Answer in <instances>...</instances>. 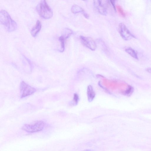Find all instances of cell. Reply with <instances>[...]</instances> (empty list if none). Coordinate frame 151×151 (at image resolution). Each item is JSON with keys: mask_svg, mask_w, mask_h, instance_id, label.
<instances>
[{"mask_svg": "<svg viewBox=\"0 0 151 151\" xmlns=\"http://www.w3.org/2000/svg\"><path fill=\"white\" fill-rule=\"evenodd\" d=\"M0 22L8 32L14 31L17 27L15 22L11 18L7 12L4 10H1L0 12Z\"/></svg>", "mask_w": 151, "mask_h": 151, "instance_id": "obj_1", "label": "cell"}, {"mask_svg": "<svg viewBox=\"0 0 151 151\" xmlns=\"http://www.w3.org/2000/svg\"><path fill=\"white\" fill-rule=\"evenodd\" d=\"M36 10L41 17L45 19L52 18L53 12L45 0H42L37 5Z\"/></svg>", "mask_w": 151, "mask_h": 151, "instance_id": "obj_2", "label": "cell"}, {"mask_svg": "<svg viewBox=\"0 0 151 151\" xmlns=\"http://www.w3.org/2000/svg\"><path fill=\"white\" fill-rule=\"evenodd\" d=\"M45 125L46 123L44 121H37L32 124L24 125L22 129L28 132L34 133L42 130Z\"/></svg>", "mask_w": 151, "mask_h": 151, "instance_id": "obj_3", "label": "cell"}, {"mask_svg": "<svg viewBox=\"0 0 151 151\" xmlns=\"http://www.w3.org/2000/svg\"><path fill=\"white\" fill-rule=\"evenodd\" d=\"M20 89L21 92V98H23L32 95L36 92V89L29 85L24 81L21 82Z\"/></svg>", "mask_w": 151, "mask_h": 151, "instance_id": "obj_4", "label": "cell"}, {"mask_svg": "<svg viewBox=\"0 0 151 151\" xmlns=\"http://www.w3.org/2000/svg\"><path fill=\"white\" fill-rule=\"evenodd\" d=\"M119 31L122 38L125 40H130L135 38L123 23H121L119 25Z\"/></svg>", "mask_w": 151, "mask_h": 151, "instance_id": "obj_5", "label": "cell"}, {"mask_svg": "<svg viewBox=\"0 0 151 151\" xmlns=\"http://www.w3.org/2000/svg\"><path fill=\"white\" fill-rule=\"evenodd\" d=\"M81 43L86 47L93 51H94L97 48L95 42L92 38L81 36L80 37Z\"/></svg>", "mask_w": 151, "mask_h": 151, "instance_id": "obj_6", "label": "cell"}, {"mask_svg": "<svg viewBox=\"0 0 151 151\" xmlns=\"http://www.w3.org/2000/svg\"><path fill=\"white\" fill-rule=\"evenodd\" d=\"M94 4L96 9L100 14L105 16L107 15L106 8L102 3L101 1H94Z\"/></svg>", "mask_w": 151, "mask_h": 151, "instance_id": "obj_7", "label": "cell"}, {"mask_svg": "<svg viewBox=\"0 0 151 151\" xmlns=\"http://www.w3.org/2000/svg\"><path fill=\"white\" fill-rule=\"evenodd\" d=\"M71 11L74 14L81 13L86 18L88 19L89 18V15L81 7L78 5H73L72 7Z\"/></svg>", "mask_w": 151, "mask_h": 151, "instance_id": "obj_8", "label": "cell"}, {"mask_svg": "<svg viewBox=\"0 0 151 151\" xmlns=\"http://www.w3.org/2000/svg\"><path fill=\"white\" fill-rule=\"evenodd\" d=\"M41 27V22L39 20H38L35 26L33 28L31 31V34L32 36L35 37L36 36L40 30Z\"/></svg>", "mask_w": 151, "mask_h": 151, "instance_id": "obj_9", "label": "cell"}, {"mask_svg": "<svg viewBox=\"0 0 151 151\" xmlns=\"http://www.w3.org/2000/svg\"><path fill=\"white\" fill-rule=\"evenodd\" d=\"M87 94L89 101H92L95 97V94L93 87L91 85L88 87Z\"/></svg>", "mask_w": 151, "mask_h": 151, "instance_id": "obj_10", "label": "cell"}, {"mask_svg": "<svg viewBox=\"0 0 151 151\" xmlns=\"http://www.w3.org/2000/svg\"><path fill=\"white\" fill-rule=\"evenodd\" d=\"M125 51L133 58L138 60V56L136 52L131 47H128L126 48Z\"/></svg>", "mask_w": 151, "mask_h": 151, "instance_id": "obj_11", "label": "cell"}, {"mask_svg": "<svg viewBox=\"0 0 151 151\" xmlns=\"http://www.w3.org/2000/svg\"><path fill=\"white\" fill-rule=\"evenodd\" d=\"M73 33V31L68 28H66L64 31L62 35L66 40Z\"/></svg>", "mask_w": 151, "mask_h": 151, "instance_id": "obj_12", "label": "cell"}, {"mask_svg": "<svg viewBox=\"0 0 151 151\" xmlns=\"http://www.w3.org/2000/svg\"><path fill=\"white\" fill-rule=\"evenodd\" d=\"M134 89L133 87L129 86L128 89L125 91L124 94L126 95L130 96L132 93Z\"/></svg>", "mask_w": 151, "mask_h": 151, "instance_id": "obj_13", "label": "cell"}, {"mask_svg": "<svg viewBox=\"0 0 151 151\" xmlns=\"http://www.w3.org/2000/svg\"><path fill=\"white\" fill-rule=\"evenodd\" d=\"M117 10L120 15L123 17H125V14L123 9L122 8L120 5H117Z\"/></svg>", "mask_w": 151, "mask_h": 151, "instance_id": "obj_14", "label": "cell"}, {"mask_svg": "<svg viewBox=\"0 0 151 151\" xmlns=\"http://www.w3.org/2000/svg\"><path fill=\"white\" fill-rule=\"evenodd\" d=\"M74 100L76 105H77L78 103L79 100V97L77 94H74Z\"/></svg>", "mask_w": 151, "mask_h": 151, "instance_id": "obj_15", "label": "cell"}, {"mask_svg": "<svg viewBox=\"0 0 151 151\" xmlns=\"http://www.w3.org/2000/svg\"><path fill=\"white\" fill-rule=\"evenodd\" d=\"M109 2H110V3H111V4L113 5V6L114 8V10L116 11V7L115 6V1H109Z\"/></svg>", "mask_w": 151, "mask_h": 151, "instance_id": "obj_16", "label": "cell"}, {"mask_svg": "<svg viewBox=\"0 0 151 151\" xmlns=\"http://www.w3.org/2000/svg\"><path fill=\"white\" fill-rule=\"evenodd\" d=\"M146 71L148 72L151 73V68H148L147 69Z\"/></svg>", "mask_w": 151, "mask_h": 151, "instance_id": "obj_17", "label": "cell"}]
</instances>
